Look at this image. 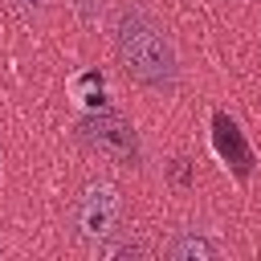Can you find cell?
Instances as JSON below:
<instances>
[{"label":"cell","mask_w":261,"mask_h":261,"mask_svg":"<svg viewBox=\"0 0 261 261\" xmlns=\"http://www.w3.org/2000/svg\"><path fill=\"white\" fill-rule=\"evenodd\" d=\"M4 4H8L16 16H24V20H45L61 0H4Z\"/></svg>","instance_id":"5b68a950"},{"label":"cell","mask_w":261,"mask_h":261,"mask_svg":"<svg viewBox=\"0 0 261 261\" xmlns=\"http://www.w3.org/2000/svg\"><path fill=\"white\" fill-rule=\"evenodd\" d=\"M65 228L82 249H98L126 228V192L110 175H90L69 196Z\"/></svg>","instance_id":"7a4b0ae2"},{"label":"cell","mask_w":261,"mask_h":261,"mask_svg":"<svg viewBox=\"0 0 261 261\" xmlns=\"http://www.w3.org/2000/svg\"><path fill=\"white\" fill-rule=\"evenodd\" d=\"M110 45L122 65V73L147 90V94H175L184 82V61L171 29L143 4V0H118L110 8Z\"/></svg>","instance_id":"6da1fadb"},{"label":"cell","mask_w":261,"mask_h":261,"mask_svg":"<svg viewBox=\"0 0 261 261\" xmlns=\"http://www.w3.org/2000/svg\"><path fill=\"white\" fill-rule=\"evenodd\" d=\"M159 253L167 261H220L228 253V245L212 232V228H196V224H184V228H171L163 241H159Z\"/></svg>","instance_id":"277c9868"},{"label":"cell","mask_w":261,"mask_h":261,"mask_svg":"<svg viewBox=\"0 0 261 261\" xmlns=\"http://www.w3.org/2000/svg\"><path fill=\"white\" fill-rule=\"evenodd\" d=\"M77 143L98 155L102 163H114V167H139L143 163V143H139V130L135 122H126L122 114H86L77 122Z\"/></svg>","instance_id":"3957f363"}]
</instances>
